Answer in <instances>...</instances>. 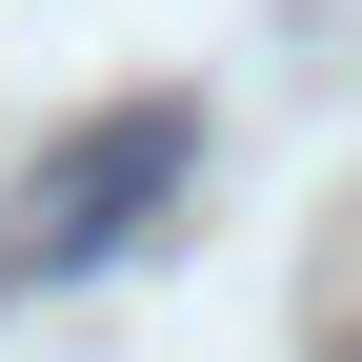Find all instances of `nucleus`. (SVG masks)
<instances>
[{"label":"nucleus","instance_id":"nucleus-1","mask_svg":"<svg viewBox=\"0 0 362 362\" xmlns=\"http://www.w3.org/2000/svg\"><path fill=\"white\" fill-rule=\"evenodd\" d=\"M181 161H202V121H181V101L61 121V141L21 161V202H0V282H81V262H121V242L181 202Z\"/></svg>","mask_w":362,"mask_h":362}]
</instances>
